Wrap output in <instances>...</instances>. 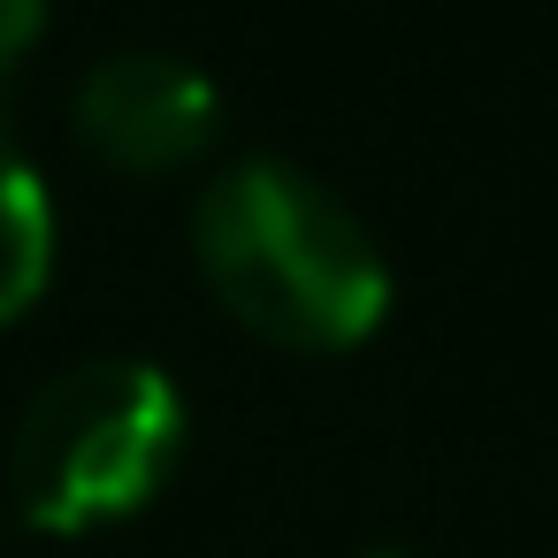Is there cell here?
<instances>
[{
    "mask_svg": "<svg viewBox=\"0 0 558 558\" xmlns=\"http://www.w3.org/2000/svg\"><path fill=\"white\" fill-rule=\"evenodd\" d=\"M192 253L222 314L283 352H344L390 306V268L360 215L276 154H245L199 192Z\"/></svg>",
    "mask_w": 558,
    "mask_h": 558,
    "instance_id": "1",
    "label": "cell"
},
{
    "mask_svg": "<svg viewBox=\"0 0 558 558\" xmlns=\"http://www.w3.org/2000/svg\"><path fill=\"white\" fill-rule=\"evenodd\" d=\"M184 451V405L146 360H77L16 421L9 489L47 535H85L154 505Z\"/></svg>",
    "mask_w": 558,
    "mask_h": 558,
    "instance_id": "2",
    "label": "cell"
},
{
    "mask_svg": "<svg viewBox=\"0 0 558 558\" xmlns=\"http://www.w3.org/2000/svg\"><path fill=\"white\" fill-rule=\"evenodd\" d=\"M215 116H222L215 85L192 62L146 54V47L93 62L77 85V138L123 177H161L199 161L215 138Z\"/></svg>",
    "mask_w": 558,
    "mask_h": 558,
    "instance_id": "3",
    "label": "cell"
},
{
    "mask_svg": "<svg viewBox=\"0 0 558 558\" xmlns=\"http://www.w3.org/2000/svg\"><path fill=\"white\" fill-rule=\"evenodd\" d=\"M47 268H54V207L32 154L0 123V322H16L47 291Z\"/></svg>",
    "mask_w": 558,
    "mask_h": 558,
    "instance_id": "4",
    "label": "cell"
},
{
    "mask_svg": "<svg viewBox=\"0 0 558 558\" xmlns=\"http://www.w3.org/2000/svg\"><path fill=\"white\" fill-rule=\"evenodd\" d=\"M47 24V0H0V70H9Z\"/></svg>",
    "mask_w": 558,
    "mask_h": 558,
    "instance_id": "5",
    "label": "cell"
}]
</instances>
